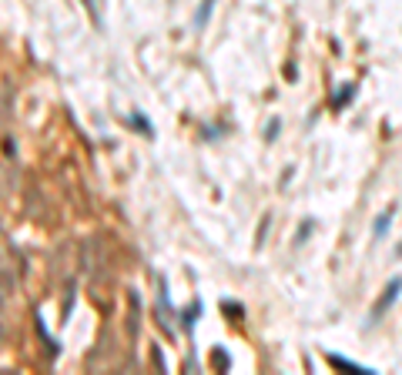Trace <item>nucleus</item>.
<instances>
[{
  "label": "nucleus",
  "mask_w": 402,
  "mask_h": 375,
  "mask_svg": "<svg viewBox=\"0 0 402 375\" xmlns=\"http://www.w3.org/2000/svg\"><path fill=\"white\" fill-rule=\"evenodd\" d=\"M352 94H356V87H352V84H346L342 91H338V97H332V107H346V101L352 97Z\"/></svg>",
  "instance_id": "nucleus-5"
},
{
  "label": "nucleus",
  "mask_w": 402,
  "mask_h": 375,
  "mask_svg": "<svg viewBox=\"0 0 402 375\" xmlns=\"http://www.w3.org/2000/svg\"><path fill=\"white\" fill-rule=\"evenodd\" d=\"M211 10H215V0H205V4L198 7V14H195V27H205L208 17H211Z\"/></svg>",
  "instance_id": "nucleus-4"
},
{
  "label": "nucleus",
  "mask_w": 402,
  "mask_h": 375,
  "mask_svg": "<svg viewBox=\"0 0 402 375\" xmlns=\"http://www.w3.org/2000/svg\"><path fill=\"white\" fill-rule=\"evenodd\" d=\"M399 295H402V275H395V278L382 288V295H379V301L372 305V311H369V325H375V322L382 319L385 311H389L395 301H399Z\"/></svg>",
  "instance_id": "nucleus-1"
},
{
  "label": "nucleus",
  "mask_w": 402,
  "mask_h": 375,
  "mask_svg": "<svg viewBox=\"0 0 402 375\" xmlns=\"http://www.w3.org/2000/svg\"><path fill=\"white\" fill-rule=\"evenodd\" d=\"M265 138H268V141L278 138V117H271V121H268V131H265Z\"/></svg>",
  "instance_id": "nucleus-6"
},
{
  "label": "nucleus",
  "mask_w": 402,
  "mask_h": 375,
  "mask_svg": "<svg viewBox=\"0 0 402 375\" xmlns=\"http://www.w3.org/2000/svg\"><path fill=\"white\" fill-rule=\"evenodd\" d=\"M392 218H395V211H392V208H385L382 215L375 218V225H372V238H375V241H382V238H385V231L392 228Z\"/></svg>",
  "instance_id": "nucleus-2"
},
{
  "label": "nucleus",
  "mask_w": 402,
  "mask_h": 375,
  "mask_svg": "<svg viewBox=\"0 0 402 375\" xmlns=\"http://www.w3.org/2000/svg\"><path fill=\"white\" fill-rule=\"evenodd\" d=\"M198 308H201V305H198V301H195V305H191V308L185 311V325H188V328L195 325V315H198Z\"/></svg>",
  "instance_id": "nucleus-7"
},
{
  "label": "nucleus",
  "mask_w": 402,
  "mask_h": 375,
  "mask_svg": "<svg viewBox=\"0 0 402 375\" xmlns=\"http://www.w3.org/2000/svg\"><path fill=\"white\" fill-rule=\"evenodd\" d=\"M328 362L335 368H346V372H372L369 365H359V362H352V358H342V355H328Z\"/></svg>",
  "instance_id": "nucleus-3"
}]
</instances>
